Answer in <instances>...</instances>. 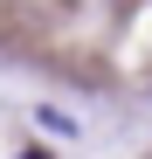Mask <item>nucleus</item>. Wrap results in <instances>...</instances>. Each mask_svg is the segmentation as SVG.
I'll list each match as a JSON object with an SVG mask.
<instances>
[{
  "label": "nucleus",
  "mask_w": 152,
  "mask_h": 159,
  "mask_svg": "<svg viewBox=\"0 0 152 159\" xmlns=\"http://www.w3.org/2000/svg\"><path fill=\"white\" fill-rule=\"evenodd\" d=\"M21 159H42V152H21Z\"/></svg>",
  "instance_id": "f257e3e1"
}]
</instances>
